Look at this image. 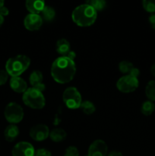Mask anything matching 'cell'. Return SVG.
<instances>
[{
    "mask_svg": "<svg viewBox=\"0 0 155 156\" xmlns=\"http://www.w3.org/2000/svg\"><path fill=\"white\" fill-rule=\"evenodd\" d=\"M143 9L147 12L154 14L155 12V0H143Z\"/></svg>",
    "mask_w": 155,
    "mask_h": 156,
    "instance_id": "cb8c5ba5",
    "label": "cell"
},
{
    "mask_svg": "<svg viewBox=\"0 0 155 156\" xmlns=\"http://www.w3.org/2000/svg\"><path fill=\"white\" fill-rule=\"evenodd\" d=\"M129 75H131V76H134L135 78H138L140 75V70L138 68H136V67H134L132 71H131L130 74Z\"/></svg>",
    "mask_w": 155,
    "mask_h": 156,
    "instance_id": "f1b7e54d",
    "label": "cell"
},
{
    "mask_svg": "<svg viewBox=\"0 0 155 156\" xmlns=\"http://www.w3.org/2000/svg\"><path fill=\"white\" fill-rule=\"evenodd\" d=\"M64 156H79V151L75 146H70L65 149Z\"/></svg>",
    "mask_w": 155,
    "mask_h": 156,
    "instance_id": "d4e9b609",
    "label": "cell"
},
{
    "mask_svg": "<svg viewBox=\"0 0 155 156\" xmlns=\"http://www.w3.org/2000/svg\"><path fill=\"white\" fill-rule=\"evenodd\" d=\"M41 14L43 20L46 21H52L56 17V11L50 5H46Z\"/></svg>",
    "mask_w": 155,
    "mask_h": 156,
    "instance_id": "ac0fdd59",
    "label": "cell"
},
{
    "mask_svg": "<svg viewBox=\"0 0 155 156\" xmlns=\"http://www.w3.org/2000/svg\"><path fill=\"white\" fill-rule=\"evenodd\" d=\"M85 3L94 8L97 12L103 10L106 5V2L104 0H88Z\"/></svg>",
    "mask_w": 155,
    "mask_h": 156,
    "instance_id": "603a6c76",
    "label": "cell"
},
{
    "mask_svg": "<svg viewBox=\"0 0 155 156\" xmlns=\"http://www.w3.org/2000/svg\"><path fill=\"white\" fill-rule=\"evenodd\" d=\"M42 17L36 14H28L24 19V25L27 30L30 31L39 30L43 24Z\"/></svg>",
    "mask_w": 155,
    "mask_h": 156,
    "instance_id": "8fae6325",
    "label": "cell"
},
{
    "mask_svg": "<svg viewBox=\"0 0 155 156\" xmlns=\"http://www.w3.org/2000/svg\"><path fill=\"white\" fill-rule=\"evenodd\" d=\"M134 65L128 60H123L119 63V70L124 75L130 74L131 71L134 68Z\"/></svg>",
    "mask_w": 155,
    "mask_h": 156,
    "instance_id": "7402d4cb",
    "label": "cell"
},
{
    "mask_svg": "<svg viewBox=\"0 0 155 156\" xmlns=\"http://www.w3.org/2000/svg\"><path fill=\"white\" fill-rule=\"evenodd\" d=\"M106 156H123L122 154L119 151H112Z\"/></svg>",
    "mask_w": 155,
    "mask_h": 156,
    "instance_id": "4dcf8cb0",
    "label": "cell"
},
{
    "mask_svg": "<svg viewBox=\"0 0 155 156\" xmlns=\"http://www.w3.org/2000/svg\"><path fill=\"white\" fill-rule=\"evenodd\" d=\"M22 101L26 106L32 109H43L46 105V99L43 92L32 87L27 88L23 94Z\"/></svg>",
    "mask_w": 155,
    "mask_h": 156,
    "instance_id": "277c9868",
    "label": "cell"
},
{
    "mask_svg": "<svg viewBox=\"0 0 155 156\" xmlns=\"http://www.w3.org/2000/svg\"><path fill=\"white\" fill-rule=\"evenodd\" d=\"M145 94L149 101H155V81L151 80L147 82L145 87Z\"/></svg>",
    "mask_w": 155,
    "mask_h": 156,
    "instance_id": "44dd1931",
    "label": "cell"
},
{
    "mask_svg": "<svg viewBox=\"0 0 155 156\" xmlns=\"http://www.w3.org/2000/svg\"><path fill=\"white\" fill-rule=\"evenodd\" d=\"M139 85L138 78L131 75H124L116 82V88L122 93H131L135 91Z\"/></svg>",
    "mask_w": 155,
    "mask_h": 156,
    "instance_id": "52a82bcc",
    "label": "cell"
},
{
    "mask_svg": "<svg viewBox=\"0 0 155 156\" xmlns=\"http://www.w3.org/2000/svg\"><path fill=\"white\" fill-rule=\"evenodd\" d=\"M25 6L27 10L30 14L40 15L46 6L45 2L43 0H27L26 1Z\"/></svg>",
    "mask_w": 155,
    "mask_h": 156,
    "instance_id": "5bb4252c",
    "label": "cell"
},
{
    "mask_svg": "<svg viewBox=\"0 0 155 156\" xmlns=\"http://www.w3.org/2000/svg\"><path fill=\"white\" fill-rule=\"evenodd\" d=\"M9 79V74L5 70H0V86L5 85Z\"/></svg>",
    "mask_w": 155,
    "mask_h": 156,
    "instance_id": "4316f807",
    "label": "cell"
},
{
    "mask_svg": "<svg viewBox=\"0 0 155 156\" xmlns=\"http://www.w3.org/2000/svg\"><path fill=\"white\" fill-rule=\"evenodd\" d=\"M56 52L61 55V56H66L67 54L71 51V44L68 40L65 38L58 40L56 45Z\"/></svg>",
    "mask_w": 155,
    "mask_h": 156,
    "instance_id": "9a60e30c",
    "label": "cell"
},
{
    "mask_svg": "<svg viewBox=\"0 0 155 156\" xmlns=\"http://www.w3.org/2000/svg\"><path fill=\"white\" fill-rule=\"evenodd\" d=\"M29 82L32 88H36L41 92L45 90L46 86L43 83V76L39 70H34L30 73L29 76Z\"/></svg>",
    "mask_w": 155,
    "mask_h": 156,
    "instance_id": "7c38bea8",
    "label": "cell"
},
{
    "mask_svg": "<svg viewBox=\"0 0 155 156\" xmlns=\"http://www.w3.org/2000/svg\"><path fill=\"white\" fill-rule=\"evenodd\" d=\"M11 88L16 93H22L24 94L27 88V83L24 79L20 76L18 77H12L9 82Z\"/></svg>",
    "mask_w": 155,
    "mask_h": 156,
    "instance_id": "4fadbf2b",
    "label": "cell"
},
{
    "mask_svg": "<svg viewBox=\"0 0 155 156\" xmlns=\"http://www.w3.org/2000/svg\"><path fill=\"white\" fill-rule=\"evenodd\" d=\"M35 156H52V153L48 149L41 148L35 151Z\"/></svg>",
    "mask_w": 155,
    "mask_h": 156,
    "instance_id": "484cf974",
    "label": "cell"
},
{
    "mask_svg": "<svg viewBox=\"0 0 155 156\" xmlns=\"http://www.w3.org/2000/svg\"><path fill=\"white\" fill-rule=\"evenodd\" d=\"M108 146L102 140H96L90 145L88 150V156H106Z\"/></svg>",
    "mask_w": 155,
    "mask_h": 156,
    "instance_id": "30bf717a",
    "label": "cell"
},
{
    "mask_svg": "<svg viewBox=\"0 0 155 156\" xmlns=\"http://www.w3.org/2000/svg\"><path fill=\"white\" fill-rule=\"evenodd\" d=\"M148 22L152 29L155 30V13L151 14L148 18Z\"/></svg>",
    "mask_w": 155,
    "mask_h": 156,
    "instance_id": "83f0119b",
    "label": "cell"
},
{
    "mask_svg": "<svg viewBox=\"0 0 155 156\" xmlns=\"http://www.w3.org/2000/svg\"><path fill=\"white\" fill-rule=\"evenodd\" d=\"M155 110V105L153 101H144L141 107V112L145 116H150L153 113Z\"/></svg>",
    "mask_w": 155,
    "mask_h": 156,
    "instance_id": "ffe728a7",
    "label": "cell"
},
{
    "mask_svg": "<svg viewBox=\"0 0 155 156\" xmlns=\"http://www.w3.org/2000/svg\"><path fill=\"white\" fill-rule=\"evenodd\" d=\"M4 21H5L4 17H3L2 15L1 14H0V27H1L2 26V24H3V23H4Z\"/></svg>",
    "mask_w": 155,
    "mask_h": 156,
    "instance_id": "836d02e7",
    "label": "cell"
},
{
    "mask_svg": "<svg viewBox=\"0 0 155 156\" xmlns=\"http://www.w3.org/2000/svg\"><path fill=\"white\" fill-rule=\"evenodd\" d=\"M24 113L22 107L16 102H10L5 108V118L11 124L16 125L20 123L24 118Z\"/></svg>",
    "mask_w": 155,
    "mask_h": 156,
    "instance_id": "8992f818",
    "label": "cell"
},
{
    "mask_svg": "<svg viewBox=\"0 0 155 156\" xmlns=\"http://www.w3.org/2000/svg\"><path fill=\"white\" fill-rule=\"evenodd\" d=\"M19 133L20 130L18 126H16L15 124H10L5 129L4 136L6 141L12 143L16 140Z\"/></svg>",
    "mask_w": 155,
    "mask_h": 156,
    "instance_id": "2e32d148",
    "label": "cell"
},
{
    "mask_svg": "<svg viewBox=\"0 0 155 156\" xmlns=\"http://www.w3.org/2000/svg\"><path fill=\"white\" fill-rule=\"evenodd\" d=\"M66 56H68V58H70V59H72V60H74V59H75L76 57V54L74 51H70L69 53L67 54Z\"/></svg>",
    "mask_w": 155,
    "mask_h": 156,
    "instance_id": "1f68e13d",
    "label": "cell"
},
{
    "mask_svg": "<svg viewBox=\"0 0 155 156\" xmlns=\"http://www.w3.org/2000/svg\"><path fill=\"white\" fill-rule=\"evenodd\" d=\"M30 59L26 55L20 54L11 57L6 61L5 71L12 77H18L28 69Z\"/></svg>",
    "mask_w": 155,
    "mask_h": 156,
    "instance_id": "3957f363",
    "label": "cell"
},
{
    "mask_svg": "<svg viewBox=\"0 0 155 156\" xmlns=\"http://www.w3.org/2000/svg\"><path fill=\"white\" fill-rule=\"evenodd\" d=\"M62 100L68 108L71 110L80 108L82 98L80 91L75 87H68L62 94Z\"/></svg>",
    "mask_w": 155,
    "mask_h": 156,
    "instance_id": "5b68a950",
    "label": "cell"
},
{
    "mask_svg": "<svg viewBox=\"0 0 155 156\" xmlns=\"http://www.w3.org/2000/svg\"><path fill=\"white\" fill-rule=\"evenodd\" d=\"M150 73H151L152 76H153L155 77V63L153 64L150 68Z\"/></svg>",
    "mask_w": 155,
    "mask_h": 156,
    "instance_id": "d6a6232c",
    "label": "cell"
},
{
    "mask_svg": "<svg viewBox=\"0 0 155 156\" xmlns=\"http://www.w3.org/2000/svg\"><path fill=\"white\" fill-rule=\"evenodd\" d=\"M12 156H35L33 145L28 142H19L15 145L12 150Z\"/></svg>",
    "mask_w": 155,
    "mask_h": 156,
    "instance_id": "9c48e42d",
    "label": "cell"
},
{
    "mask_svg": "<svg viewBox=\"0 0 155 156\" xmlns=\"http://www.w3.org/2000/svg\"><path fill=\"white\" fill-rule=\"evenodd\" d=\"M50 129L46 125L40 123L30 128L29 135L32 140L36 142H42L50 136Z\"/></svg>",
    "mask_w": 155,
    "mask_h": 156,
    "instance_id": "ba28073f",
    "label": "cell"
},
{
    "mask_svg": "<svg viewBox=\"0 0 155 156\" xmlns=\"http://www.w3.org/2000/svg\"><path fill=\"white\" fill-rule=\"evenodd\" d=\"M84 156H88V155H84Z\"/></svg>",
    "mask_w": 155,
    "mask_h": 156,
    "instance_id": "d590c367",
    "label": "cell"
},
{
    "mask_svg": "<svg viewBox=\"0 0 155 156\" xmlns=\"http://www.w3.org/2000/svg\"><path fill=\"white\" fill-rule=\"evenodd\" d=\"M54 81L59 84H66L72 81L76 73L74 60L68 56H59L52 63L50 69Z\"/></svg>",
    "mask_w": 155,
    "mask_h": 156,
    "instance_id": "6da1fadb",
    "label": "cell"
},
{
    "mask_svg": "<svg viewBox=\"0 0 155 156\" xmlns=\"http://www.w3.org/2000/svg\"><path fill=\"white\" fill-rule=\"evenodd\" d=\"M4 4H5V2L3 1V0H0V9L4 6Z\"/></svg>",
    "mask_w": 155,
    "mask_h": 156,
    "instance_id": "e575fe53",
    "label": "cell"
},
{
    "mask_svg": "<svg viewBox=\"0 0 155 156\" xmlns=\"http://www.w3.org/2000/svg\"><path fill=\"white\" fill-rule=\"evenodd\" d=\"M67 133L62 128H55L50 132V138L55 143H60L66 138Z\"/></svg>",
    "mask_w": 155,
    "mask_h": 156,
    "instance_id": "e0dca14e",
    "label": "cell"
},
{
    "mask_svg": "<svg viewBox=\"0 0 155 156\" xmlns=\"http://www.w3.org/2000/svg\"><path fill=\"white\" fill-rule=\"evenodd\" d=\"M97 18V12L89 5H78L71 13V19L79 27H89L94 24Z\"/></svg>",
    "mask_w": 155,
    "mask_h": 156,
    "instance_id": "7a4b0ae2",
    "label": "cell"
},
{
    "mask_svg": "<svg viewBox=\"0 0 155 156\" xmlns=\"http://www.w3.org/2000/svg\"><path fill=\"white\" fill-rule=\"evenodd\" d=\"M80 108L81 109L82 112L87 115H91V114H94L96 111V107L94 104L88 100L82 101Z\"/></svg>",
    "mask_w": 155,
    "mask_h": 156,
    "instance_id": "d6986e66",
    "label": "cell"
},
{
    "mask_svg": "<svg viewBox=\"0 0 155 156\" xmlns=\"http://www.w3.org/2000/svg\"><path fill=\"white\" fill-rule=\"evenodd\" d=\"M0 14H1L3 17L9 15V9H8L7 7H5V6H3V7L0 9Z\"/></svg>",
    "mask_w": 155,
    "mask_h": 156,
    "instance_id": "f546056e",
    "label": "cell"
}]
</instances>
